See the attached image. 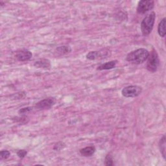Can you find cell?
<instances>
[{
	"label": "cell",
	"mask_w": 166,
	"mask_h": 166,
	"mask_svg": "<svg viewBox=\"0 0 166 166\" xmlns=\"http://www.w3.org/2000/svg\"><path fill=\"white\" fill-rule=\"evenodd\" d=\"M149 52L144 48H140L128 53L127 56V60L134 64H140L147 60Z\"/></svg>",
	"instance_id": "obj_1"
},
{
	"label": "cell",
	"mask_w": 166,
	"mask_h": 166,
	"mask_svg": "<svg viewBox=\"0 0 166 166\" xmlns=\"http://www.w3.org/2000/svg\"><path fill=\"white\" fill-rule=\"evenodd\" d=\"M156 14L154 12H151L147 14L144 18L141 23V30L142 34L144 36L149 35L151 33L155 21Z\"/></svg>",
	"instance_id": "obj_2"
},
{
	"label": "cell",
	"mask_w": 166,
	"mask_h": 166,
	"mask_svg": "<svg viewBox=\"0 0 166 166\" xmlns=\"http://www.w3.org/2000/svg\"><path fill=\"white\" fill-rule=\"evenodd\" d=\"M148 60L147 63V69L151 72H155L157 71L160 65V60L158 55L156 51L153 49L151 53H149Z\"/></svg>",
	"instance_id": "obj_3"
},
{
	"label": "cell",
	"mask_w": 166,
	"mask_h": 166,
	"mask_svg": "<svg viewBox=\"0 0 166 166\" xmlns=\"http://www.w3.org/2000/svg\"><path fill=\"white\" fill-rule=\"evenodd\" d=\"M142 92V88L139 86H129L124 88L122 94L125 97H136Z\"/></svg>",
	"instance_id": "obj_4"
},
{
	"label": "cell",
	"mask_w": 166,
	"mask_h": 166,
	"mask_svg": "<svg viewBox=\"0 0 166 166\" xmlns=\"http://www.w3.org/2000/svg\"><path fill=\"white\" fill-rule=\"evenodd\" d=\"M154 3L151 0H143L138 3L137 12L139 14H145L154 8Z\"/></svg>",
	"instance_id": "obj_5"
},
{
	"label": "cell",
	"mask_w": 166,
	"mask_h": 166,
	"mask_svg": "<svg viewBox=\"0 0 166 166\" xmlns=\"http://www.w3.org/2000/svg\"><path fill=\"white\" fill-rule=\"evenodd\" d=\"M54 103L55 99L53 97H49L39 101V103H36V108L42 110L49 109L54 105Z\"/></svg>",
	"instance_id": "obj_6"
},
{
	"label": "cell",
	"mask_w": 166,
	"mask_h": 166,
	"mask_svg": "<svg viewBox=\"0 0 166 166\" xmlns=\"http://www.w3.org/2000/svg\"><path fill=\"white\" fill-rule=\"evenodd\" d=\"M33 54L31 51L27 49H22L18 51L16 54V59L21 62L27 61L32 58Z\"/></svg>",
	"instance_id": "obj_7"
},
{
	"label": "cell",
	"mask_w": 166,
	"mask_h": 166,
	"mask_svg": "<svg viewBox=\"0 0 166 166\" xmlns=\"http://www.w3.org/2000/svg\"><path fill=\"white\" fill-rule=\"evenodd\" d=\"M34 65L37 68H42L44 69H49L51 67L50 62L47 59H40L38 61H36Z\"/></svg>",
	"instance_id": "obj_8"
},
{
	"label": "cell",
	"mask_w": 166,
	"mask_h": 166,
	"mask_svg": "<svg viewBox=\"0 0 166 166\" xmlns=\"http://www.w3.org/2000/svg\"><path fill=\"white\" fill-rule=\"evenodd\" d=\"M96 152V147L94 146L86 147L80 150V154L84 156H91Z\"/></svg>",
	"instance_id": "obj_9"
},
{
	"label": "cell",
	"mask_w": 166,
	"mask_h": 166,
	"mask_svg": "<svg viewBox=\"0 0 166 166\" xmlns=\"http://www.w3.org/2000/svg\"><path fill=\"white\" fill-rule=\"evenodd\" d=\"M117 60H113L106 62L103 64H101L99 66H98L97 70H111L116 67L117 64Z\"/></svg>",
	"instance_id": "obj_10"
},
{
	"label": "cell",
	"mask_w": 166,
	"mask_h": 166,
	"mask_svg": "<svg viewBox=\"0 0 166 166\" xmlns=\"http://www.w3.org/2000/svg\"><path fill=\"white\" fill-rule=\"evenodd\" d=\"M165 22L166 19L165 18H163L158 25V32L161 37H164L165 36Z\"/></svg>",
	"instance_id": "obj_11"
},
{
	"label": "cell",
	"mask_w": 166,
	"mask_h": 166,
	"mask_svg": "<svg viewBox=\"0 0 166 166\" xmlns=\"http://www.w3.org/2000/svg\"><path fill=\"white\" fill-rule=\"evenodd\" d=\"M159 147H160V150L161 152V154H162L163 158L164 159H165V153H166V149H165V147H166V143H165V136H163L162 137V138H161V140H160L159 142Z\"/></svg>",
	"instance_id": "obj_12"
},
{
	"label": "cell",
	"mask_w": 166,
	"mask_h": 166,
	"mask_svg": "<svg viewBox=\"0 0 166 166\" xmlns=\"http://www.w3.org/2000/svg\"><path fill=\"white\" fill-rule=\"evenodd\" d=\"M101 57V53L99 51H91L87 54L86 58L89 60H96Z\"/></svg>",
	"instance_id": "obj_13"
},
{
	"label": "cell",
	"mask_w": 166,
	"mask_h": 166,
	"mask_svg": "<svg viewBox=\"0 0 166 166\" xmlns=\"http://www.w3.org/2000/svg\"><path fill=\"white\" fill-rule=\"evenodd\" d=\"M57 52L60 54H66L71 51V49L69 46H60V47L57 48Z\"/></svg>",
	"instance_id": "obj_14"
},
{
	"label": "cell",
	"mask_w": 166,
	"mask_h": 166,
	"mask_svg": "<svg viewBox=\"0 0 166 166\" xmlns=\"http://www.w3.org/2000/svg\"><path fill=\"white\" fill-rule=\"evenodd\" d=\"M10 154H11L10 152L7 150L2 151L1 153H0V159H1V160H6L10 156Z\"/></svg>",
	"instance_id": "obj_15"
},
{
	"label": "cell",
	"mask_w": 166,
	"mask_h": 166,
	"mask_svg": "<svg viewBox=\"0 0 166 166\" xmlns=\"http://www.w3.org/2000/svg\"><path fill=\"white\" fill-rule=\"evenodd\" d=\"M105 165L107 166H111L114 165V162H113V158L112 157V156L110 154H108L106 158H105Z\"/></svg>",
	"instance_id": "obj_16"
},
{
	"label": "cell",
	"mask_w": 166,
	"mask_h": 166,
	"mask_svg": "<svg viewBox=\"0 0 166 166\" xmlns=\"http://www.w3.org/2000/svg\"><path fill=\"white\" fill-rule=\"evenodd\" d=\"M65 147H66L65 143L62 142H59L54 145L53 149L55 151H60L61 149H64Z\"/></svg>",
	"instance_id": "obj_17"
},
{
	"label": "cell",
	"mask_w": 166,
	"mask_h": 166,
	"mask_svg": "<svg viewBox=\"0 0 166 166\" xmlns=\"http://www.w3.org/2000/svg\"><path fill=\"white\" fill-rule=\"evenodd\" d=\"M33 108L32 107H25V108H23L22 109H20L19 110V112L20 114H26V113H29L31 111H32Z\"/></svg>",
	"instance_id": "obj_18"
},
{
	"label": "cell",
	"mask_w": 166,
	"mask_h": 166,
	"mask_svg": "<svg viewBox=\"0 0 166 166\" xmlns=\"http://www.w3.org/2000/svg\"><path fill=\"white\" fill-rule=\"evenodd\" d=\"M17 154H18V157L19 158H23L25 156L27 155V151L25 150H20V151H18Z\"/></svg>",
	"instance_id": "obj_19"
}]
</instances>
